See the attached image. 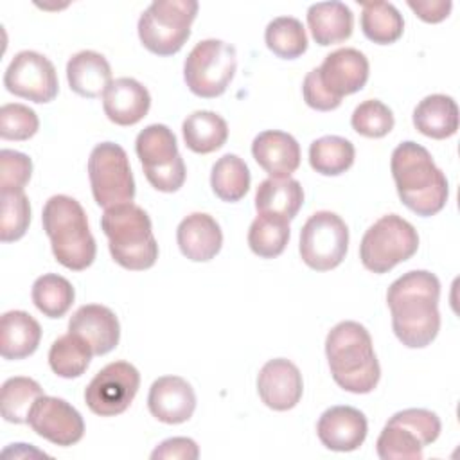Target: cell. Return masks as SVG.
I'll return each mask as SVG.
<instances>
[{
  "mask_svg": "<svg viewBox=\"0 0 460 460\" xmlns=\"http://www.w3.org/2000/svg\"><path fill=\"white\" fill-rule=\"evenodd\" d=\"M440 280L426 270H413L395 279L386 291L392 329L408 349L431 345L440 331Z\"/></svg>",
  "mask_w": 460,
  "mask_h": 460,
  "instance_id": "6da1fadb",
  "label": "cell"
},
{
  "mask_svg": "<svg viewBox=\"0 0 460 460\" xmlns=\"http://www.w3.org/2000/svg\"><path fill=\"white\" fill-rule=\"evenodd\" d=\"M40 119L34 110L20 102H7L0 108V137L4 140H29L36 135Z\"/></svg>",
  "mask_w": 460,
  "mask_h": 460,
  "instance_id": "ab89813d",
  "label": "cell"
},
{
  "mask_svg": "<svg viewBox=\"0 0 460 460\" xmlns=\"http://www.w3.org/2000/svg\"><path fill=\"white\" fill-rule=\"evenodd\" d=\"M413 126L419 133L444 140L458 129V106L453 97L431 93L424 97L413 110Z\"/></svg>",
  "mask_w": 460,
  "mask_h": 460,
  "instance_id": "484cf974",
  "label": "cell"
},
{
  "mask_svg": "<svg viewBox=\"0 0 460 460\" xmlns=\"http://www.w3.org/2000/svg\"><path fill=\"white\" fill-rule=\"evenodd\" d=\"M2 198V243H13L25 235L31 223V203L25 192H0Z\"/></svg>",
  "mask_w": 460,
  "mask_h": 460,
  "instance_id": "f35d334b",
  "label": "cell"
},
{
  "mask_svg": "<svg viewBox=\"0 0 460 460\" xmlns=\"http://www.w3.org/2000/svg\"><path fill=\"white\" fill-rule=\"evenodd\" d=\"M408 7L426 23H438L451 13L449 0H408Z\"/></svg>",
  "mask_w": 460,
  "mask_h": 460,
  "instance_id": "f6af8a7d",
  "label": "cell"
},
{
  "mask_svg": "<svg viewBox=\"0 0 460 460\" xmlns=\"http://www.w3.org/2000/svg\"><path fill=\"white\" fill-rule=\"evenodd\" d=\"M376 449L383 460H420L424 446L404 426L386 422L377 437Z\"/></svg>",
  "mask_w": 460,
  "mask_h": 460,
  "instance_id": "8d00e7d4",
  "label": "cell"
},
{
  "mask_svg": "<svg viewBox=\"0 0 460 460\" xmlns=\"http://www.w3.org/2000/svg\"><path fill=\"white\" fill-rule=\"evenodd\" d=\"M102 108L113 124L133 126L147 115L151 108V95L137 79L119 77L111 81L102 93Z\"/></svg>",
  "mask_w": 460,
  "mask_h": 460,
  "instance_id": "44dd1931",
  "label": "cell"
},
{
  "mask_svg": "<svg viewBox=\"0 0 460 460\" xmlns=\"http://www.w3.org/2000/svg\"><path fill=\"white\" fill-rule=\"evenodd\" d=\"M180 252L192 262H207L214 259L223 246V232L219 223L205 212H192L183 217L176 228Z\"/></svg>",
  "mask_w": 460,
  "mask_h": 460,
  "instance_id": "7402d4cb",
  "label": "cell"
},
{
  "mask_svg": "<svg viewBox=\"0 0 460 460\" xmlns=\"http://www.w3.org/2000/svg\"><path fill=\"white\" fill-rule=\"evenodd\" d=\"M32 302L49 318H61L74 304V286L61 275L45 273L38 277L31 291Z\"/></svg>",
  "mask_w": 460,
  "mask_h": 460,
  "instance_id": "e575fe53",
  "label": "cell"
},
{
  "mask_svg": "<svg viewBox=\"0 0 460 460\" xmlns=\"http://www.w3.org/2000/svg\"><path fill=\"white\" fill-rule=\"evenodd\" d=\"M140 386L138 370L128 361H111L101 368L84 390L86 406L101 417L124 413Z\"/></svg>",
  "mask_w": 460,
  "mask_h": 460,
  "instance_id": "7c38bea8",
  "label": "cell"
},
{
  "mask_svg": "<svg viewBox=\"0 0 460 460\" xmlns=\"http://www.w3.org/2000/svg\"><path fill=\"white\" fill-rule=\"evenodd\" d=\"M88 178L93 199L102 208L129 203L135 198L129 158L124 147L115 142H101L92 149Z\"/></svg>",
  "mask_w": 460,
  "mask_h": 460,
  "instance_id": "30bf717a",
  "label": "cell"
},
{
  "mask_svg": "<svg viewBox=\"0 0 460 460\" xmlns=\"http://www.w3.org/2000/svg\"><path fill=\"white\" fill-rule=\"evenodd\" d=\"M101 228L108 237V248L113 261L131 271H144L155 266L158 244L153 235V225L147 212L129 203L104 208Z\"/></svg>",
  "mask_w": 460,
  "mask_h": 460,
  "instance_id": "5b68a950",
  "label": "cell"
},
{
  "mask_svg": "<svg viewBox=\"0 0 460 460\" xmlns=\"http://www.w3.org/2000/svg\"><path fill=\"white\" fill-rule=\"evenodd\" d=\"M41 223L50 239L52 253L61 266L83 271L93 262L97 244L86 212L77 199L66 194L49 198L41 212Z\"/></svg>",
  "mask_w": 460,
  "mask_h": 460,
  "instance_id": "277c9868",
  "label": "cell"
},
{
  "mask_svg": "<svg viewBox=\"0 0 460 460\" xmlns=\"http://www.w3.org/2000/svg\"><path fill=\"white\" fill-rule=\"evenodd\" d=\"M349 250V228L345 221L331 212H314L300 230L298 252L305 266L329 271L341 264Z\"/></svg>",
  "mask_w": 460,
  "mask_h": 460,
  "instance_id": "8fae6325",
  "label": "cell"
},
{
  "mask_svg": "<svg viewBox=\"0 0 460 460\" xmlns=\"http://www.w3.org/2000/svg\"><path fill=\"white\" fill-rule=\"evenodd\" d=\"M368 59L358 49H338L325 56L318 66L322 86L336 99L359 92L368 81Z\"/></svg>",
  "mask_w": 460,
  "mask_h": 460,
  "instance_id": "2e32d148",
  "label": "cell"
},
{
  "mask_svg": "<svg viewBox=\"0 0 460 460\" xmlns=\"http://www.w3.org/2000/svg\"><path fill=\"white\" fill-rule=\"evenodd\" d=\"M257 392L268 408L275 411H288L302 399V374L298 367L286 358L270 359L259 370Z\"/></svg>",
  "mask_w": 460,
  "mask_h": 460,
  "instance_id": "9a60e30c",
  "label": "cell"
},
{
  "mask_svg": "<svg viewBox=\"0 0 460 460\" xmlns=\"http://www.w3.org/2000/svg\"><path fill=\"white\" fill-rule=\"evenodd\" d=\"M302 95H304V101L309 108L313 110H318V111H331V110H336L341 101L332 97L320 83V77H318V68H313L311 72H307V75L304 77V83H302Z\"/></svg>",
  "mask_w": 460,
  "mask_h": 460,
  "instance_id": "7bdbcfd3",
  "label": "cell"
},
{
  "mask_svg": "<svg viewBox=\"0 0 460 460\" xmlns=\"http://www.w3.org/2000/svg\"><path fill=\"white\" fill-rule=\"evenodd\" d=\"M32 174V160L20 151H0V192H23Z\"/></svg>",
  "mask_w": 460,
  "mask_h": 460,
  "instance_id": "60d3db41",
  "label": "cell"
},
{
  "mask_svg": "<svg viewBox=\"0 0 460 460\" xmlns=\"http://www.w3.org/2000/svg\"><path fill=\"white\" fill-rule=\"evenodd\" d=\"M237 68L235 49L223 40H203L192 47L183 63L187 88L203 99H214L226 92Z\"/></svg>",
  "mask_w": 460,
  "mask_h": 460,
  "instance_id": "9c48e42d",
  "label": "cell"
},
{
  "mask_svg": "<svg viewBox=\"0 0 460 460\" xmlns=\"http://www.w3.org/2000/svg\"><path fill=\"white\" fill-rule=\"evenodd\" d=\"M250 169L243 158L237 155H223L214 165L210 172V187L214 194L228 203H235L250 189Z\"/></svg>",
  "mask_w": 460,
  "mask_h": 460,
  "instance_id": "1f68e13d",
  "label": "cell"
},
{
  "mask_svg": "<svg viewBox=\"0 0 460 460\" xmlns=\"http://www.w3.org/2000/svg\"><path fill=\"white\" fill-rule=\"evenodd\" d=\"M354 158V144L338 135L320 137L309 146V164L318 174L323 176L343 174L352 167Z\"/></svg>",
  "mask_w": 460,
  "mask_h": 460,
  "instance_id": "f1b7e54d",
  "label": "cell"
},
{
  "mask_svg": "<svg viewBox=\"0 0 460 460\" xmlns=\"http://www.w3.org/2000/svg\"><path fill=\"white\" fill-rule=\"evenodd\" d=\"M181 133L185 146L190 151L208 155L225 146L228 138V126L226 120L216 111L198 110L183 120Z\"/></svg>",
  "mask_w": 460,
  "mask_h": 460,
  "instance_id": "83f0119b",
  "label": "cell"
},
{
  "mask_svg": "<svg viewBox=\"0 0 460 460\" xmlns=\"http://www.w3.org/2000/svg\"><path fill=\"white\" fill-rule=\"evenodd\" d=\"M266 47L282 59H296L307 50V34L298 18H273L264 31Z\"/></svg>",
  "mask_w": 460,
  "mask_h": 460,
  "instance_id": "d590c367",
  "label": "cell"
},
{
  "mask_svg": "<svg viewBox=\"0 0 460 460\" xmlns=\"http://www.w3.org/2000/svg\"><path fill=\"white\" fill-rule=\"evenodd\" d=\"M289 221L279 216L257 214L248 230L250 250L262 259L279 257L289 241Z\"/></svg>",
  "mask_w": 460,
  "mask_h": 460,
  "instance_id": "d6a6232c",
  "label": "cell"
},
{
  "mask_svg": "<svg viewBox=\"0 0 460 460\" xmlns=\"http://www.w3.org/2000/svg\"><path fill=\"white\" fill-rule=\"evenodd\" d=\"M325 356L334 383L350 394H370L381 377L370 332L359 322L336 323L325 338Z\"/></svg>",
  "mask_w": 460,
  "mask_h": 460,
  "instance_id": "3957f363",
  "label": "cell"
},
{
  "mask_svg": "<svg viewBox=\"0 0 460 460\" xmlns=\"http://www.w3.org/2000/svg\"><path fill=\"white\" fill-rule=\"evenodd\" d=\"M41 327L25 311H7L0 322V354L4 359H23L36 352Z\"/></svg>",
  "mask_w": 460,
  "mask_h": 460,
  "instance_id": "cb8c5ba5",
  "label": "cell"
},
{
  "mask_svg": "<svg viewBox=\"0 0 460 460\" xmlns=\"http://www.w3.org/2000/svg\"><path fill=\"white\" fill-rule=\"evenodd\" d=\"M417 248L419 234L415 226L397 214H386L365 232L359 259L368 271L381 275L411 259Z\"/></svg>",
  "mask_w": 460,
  "mask_h": 460,
  "instance_id": "52a82bcc",
  "label": "cell"
},
{
  "mask_svg": "<svg viewBox=\"0 0 460 460\" xmlns=\"http://www.w3.org/2000/svg\"><path fill=\"white\" fill-rule=\"evenodd\" d=\"M137 156L147 181L160 192H176L187 178V169L174 133L165 124H149L135 140Z\"/></svg>",
  "mask_w": 460,
  "mask_h": 460,
  "instance_id": "ba28073f",
  "label": "cell"
},
{
  "mask_svg": "<svg viewBox=\"0 0 460 460\" xmlns=\"http://www.w3.org/2000/svg\"><path fill=\"white\" fill-rule=\"evenodd\" d=\"M66 79L81 97L93 99L106 92L111 83V66L108 59L95 50H81L66 63Z\"/></svg>",
  "mask_w": 460,
  "mask_h": 460,
  "instance_id": "603a6c76",
  "label": "cell"
},
{
  "mask_svg": "<svg viewBox=\"0 0 460 460\" xmlns=\"http://www.w3.org/2000/svg\"><path fill=\"white\" fill-rule=\"evenodd\" d=\"M147 408L164 424H181L196 410L194 388L180 376H162L149 388Z\"/></svg>",
  "mask_w": 460,
  "mask_h": 460,
  "instance_id": "ac0fdd59",
  "label": "cell"
},
{
  "mask_svg": "<svg viewBox=\"0 0 460 460\" xmlns=\"http://www.w3.org/2000/svg\"><path fill=\"white\" fill-rule=\"evenodd\" d=\"M361 7V31L367 40L377 45H390L402 36L404 20L394 4L363 2Z\"/></svg>",
  "mask_w": 460,
  "mask_h": 460,
  "instance_id": "f546056e",
  "label": "cell"
},
{
  "mask_svg": "<svg viewBox=\"0 0 460 460\" xmlns=\"http://www.w3.org/2000/svg\"><path fill=\"white\" fill-rule=\"evenodd\" d=\"M68 331L81 336L93 350V356L111 352L120 340V323L115 313L101 304L81 305L68 322Z\"/></svg>",
  "mask_w": 460,
  "mask_h": 460,
  "instance_id": "d6986e66",
  "label": "cell"
},
{
  "mask_svg": "<svg viewBox=\"0 0 460 460\" xmlns=\"http://www.w3.org/2000/svg\"><path fill=\"white\" fill-rule=\"evenodd\" d=\"M388 422H395V424H401L406 429H410L420 440V444L424 447L429 446L431 442H435L442 429L438 415L435 411H429L424 408L401 410V411L394 413L388 419Z\"/></svg>",
  "mask_w": 460,
  "mask_h": 460,
  "instance_id": "b9f144b4",
  "label": "cell"
},
{
  "mask_svg": "<svg viewBox=\"0 0 460 460\" xmlns=\"http://www.w3.org/2000/svg\"><path fill=\"white\" fill-rule=\"evenodd\" d=\"M92 356V347L81 336L68 331L66 334L54 340V343L50 345L49 365L56 376L72 379L86 372Z\"/></svg>",
  "mask_w": 460,
  "mask_h": 460,
  "instance_id": "4dcf8cb0",
  "label": "cell"
},
{
  "mask_svg": "<svg viewBox=\"0 0 460 460\" xmlns=\"http://www.w3.org/2000/svg\"><path fill=\"white\" fill-rule=\"evenodd\" d=\"M45 395L38 381L23 376L9 377L2 385L0 411L4 420L13 424H25L29 420L31 408L34 402Z\"/></svg>",
  "mask_w": 460,
  "mask_h": 460,
  "instance_id": "836d02e7",
  "label": "cell"
},
{
  "mask_svg": "<svg viewBox=\"0 0 460 460\" xmlns=\"http://www.w3.org/2000/svg\"><path fill=\"white\" fill-rule=\"evenodd\" d=\"M27 424L32 431L56 446H74L84 435L81 413L65 399L41 395L31 408Z\"/></svg>",
  "mask_w": 460,
  "mask_h": 460,
  "instance_id": "5bb4252c",
  "label": "cell"
},
{
  "mask_svg": "<svg viewBox=\"0 0 460 460\" xmlns=\"http://www.w3.org/2000/svg\"><path fill=\"white\" fill-rule=\"evenodd\" d=\"M390 171L399 199L417 216L429 217L446 207L447 178L424 146L411 140L401 142L392 151Z\"/></svg>",
  "mask_w": 460,
  "mask_h": 460,
  "instance_id": "7a4b0ae2",
  "label": "cell"
},
{
  "mask_svg": "<svg viewBox=\"0 0 460 460\" xmlns=\"http://www.w3.org/2000/svg\"><path fill=\"white\" fill-rule=\"evenodd\" d=\"M199 456L198 444L189 437H172L160 442L153 453V460H196Z\"/></svg>",
  "mask_w": 460,
  "mask_h": 460,
  "instance_id": "ee69618b",
  "label": "cell"
},
{
  "mask_svg": "<svg viewBox=\"0 0 460 460\" xmlns=\"http://www.w3.org/2000/svg\"><path fill=\"white\" fill-rule=\"evenodd\" d=\"M367 431L368 422L365 413L352 406H331L316 422L320 442L327 449L340 453L358 449L365 442Z\"/></svg>",
  "mask_w": 460,
  "mask_h": 460,
  "instance_id": "e0dca14e",
  "label": "cell"
},
{
  "mask_svg": "<svg viewBox=\"0 0 460 460\" xmlns=\"http://www.w3.org/2000/svg\"><path fill=\"white\" fill-rule=\"evenodd\" d=\"M4 86L7 92L38 104L54 101L59 90L52 61L34 50H22L11 59L4 74Z\"/></svg>",
  "mask_w": 460,
  "mask_h": 460,
  "instance_id": "4fadbf2b",
  "label": "cell"
},
{
  "mask_svg": "<svg viewBox=\"0 0 460 460\" xmlns=\"http://www.w3.org/2000/svg\"><path fill=\"white\" fill-rule=\"evenodd\" d=\"M394 124L392 110L377 99L363 101L356 106L350 117L352 129L368 138H381L388 135L394 129Z\"/></svg>",
  "mask_w": 460,
  "mask_h": 460,
  "instance_id": "74e56055",
  "label": "cell"
},
{
  "mask_svg": "<svg viewBox=\"0 0 460 460\" xmlns=\"http://www.w3.org/2000/svg\"><path fill=\"white\" fill-rule=\"evenodd\" d=\"M252 155L270 178H289L300 165V144L279 129L259 133L252 142Z\"/></svg>",
  "mask_w": 460,
  "mask_h": 460,
  "instance_id": "ffe728a7",
  "label": "cell"
},
{
  "mask_svg": "<svg viewBox=\"0 0 460 460\" xmlns=\"http://www.w3.org/2000/svg\"><path fill=\"white\" fill-rule=\"evenodd\" d=\"M307 25L318 45H336L350 38L354 14L343 2H318L307 9Z\"/></svg>",
  "mask_w": 460,
  "mask_h": 460,
  "instance_id": "d4e9b609",
  "label": "cell"
},
{
  "mask_svg": "<svg viewBox=\"0 0 460 460\" xmlns=\"http://www.w3.org/2000/svg\"><path fill=\"white\" fill-rule=\"evenodd\" d=\"M196 0H155L138 18V38L156 56H172L190 36L198 14Z\"/></svg>",
  "mask_w": 460,
  "mask_h": 460,
  "instance_id": "8992f818",
  "label": "cell"
},
{
  "mask_svg": "<svg viewBox=\"0 0 460 460\" xmlns=\"http://www.w3.org/2000/svg\"><path fill=\"white\" fill-rule=\"evenodd\" d=\"M304 205V189L295 178H268L255 190L257 214L295 219Z\"/></svg>",
  "mask_w": 460,
  "mask_h": 460,
  "instance_id": "4316f807",
  "label": "cell"
}]
</instances>
